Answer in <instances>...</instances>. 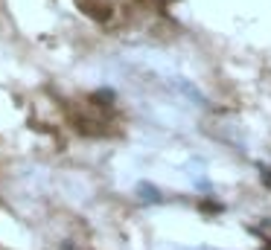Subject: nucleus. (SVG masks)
Listing matches in <instances>:
<instances>
[{"label": "nucleus", "mask_w": 271, "mask_h": 250, "mask_svg": "<svg viewBox=\"0 0 271 250\" xmlns=\"http://www.w3.org/2000/svg\"><path fill=\"white\" fill-rule=\"evenodd\" d=\"M82 6H85V12L91 15V18H99V21H105L108 15H111V9H105L102 3H88V0H82Z\"/></svg>", "instance_id": "1"}, {"label": "nucleus", "mask_w": 271, "mask_h": 250, "mask_svg": "<svg viewBox=\"0 0 271 250\" xmlns=\"http://www.w3.org/2000/svg\"><path fill=\"white\" fill-rule=\"evenodd\" d=\"M140 198H146V201H161V195H158V189H152V186H146V183H140Z\"/></svg>", "instance_id": "2"}, {"label": "nucleus", "mask_w": 271, "mask_h": 250, "mask_svg": "<svg viewBox=\"0 0 271 250\" xmlns=\"http://www.w3.org/2000/svg\"><path fill=\"white\" fill-rule=\"evenodd\" d=\"M99 99V105H108L111 99H114V93H108V90H99V93H94V102Z\"/></svg>", "instance_id": "3"}, {"label": "nucleus", "mask_w": 271, "mask_h": 250, "mask_svg": "<svg viewBox=\"0 0 271 250\" xmlns=\"http://www.w3.org/2000/svg\"><path fill=\"white\" fill-rule=\"evenodd\" d=\"M61 250H76V247H73L70 241H67V244H61Z\"/></svg>", "instance_id": "4"}]
</instances>
